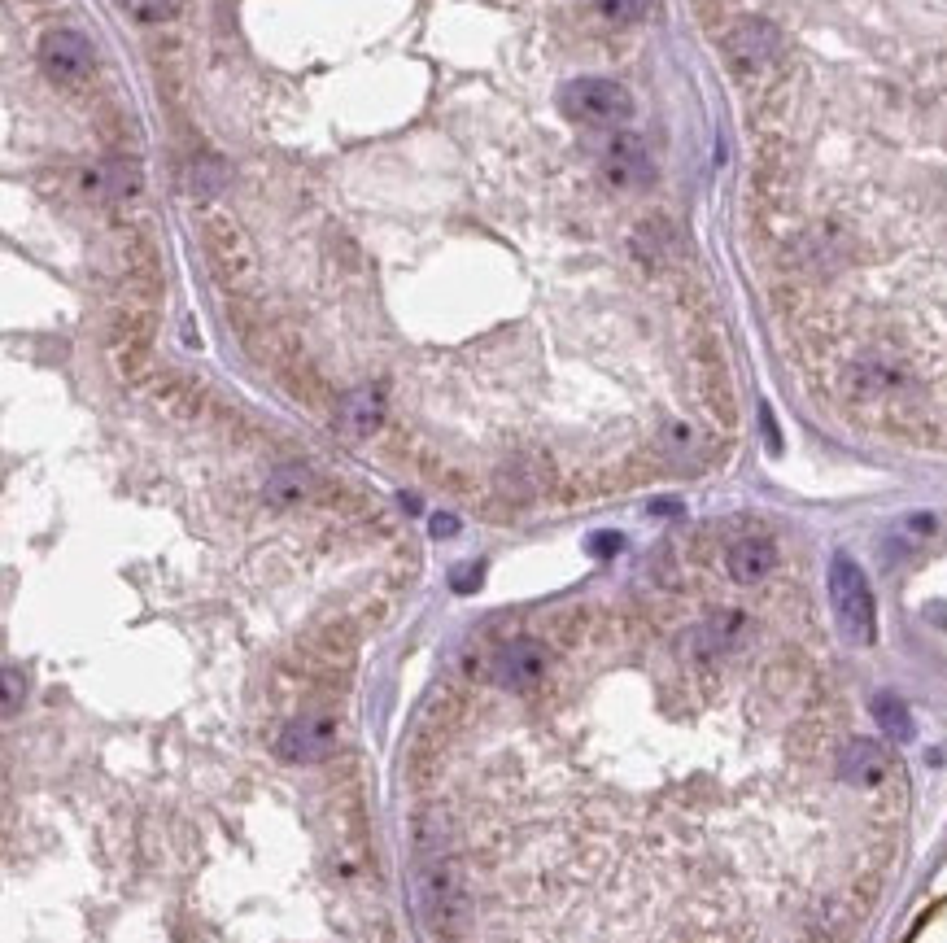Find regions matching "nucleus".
<instances>
[{"mask_svg": "<svg viewBox=\"0 0 947 943\" xmlns=\"http://www.w3.org/2000/svg\"><path fill=\"white\" fill-rule=\"evenodd\" d=\"M40 62H44V70H49L53 79L75 83V79L88 75V66H92V44L83 40L79 31L57 27V31H49L40 40Z\"/></svg>", "mask_w": 947, "mask_h": 943, "instance_id": "20e7f679", "label": "nucleus"}, {"mask_svg": "<svg viewBox=\"0 0 947 943\" xmlns=\"http://www.w3.org/2000/svg\"><path fill=\"white\" fill-rule=\"evenodd\" d=\"M306 494H310V472L302 468V463H284V468H275L267 476V503L271 507H293V503H302Z\"/></svg>", "mask_w": 947, "mask_h": 943, "instance_id": "6e6552de", "label": "nucleus"}, {"mask_svg": "<svg viewBox=\"0 0 947 943\" xmlns=\"http://www.w3.org/2000/svg\"><path fill=\"white\" fill-rule=\"evenodd\" d=\"M598 14L607 22H616V27H629V22H642L651 14V0H594Z\"/></svg>", "mask_w": 947, "mask_h": 943, "instance_id": "1a4fd4ad", "label": "nucleus"}, {"mask_svg": "<svg viewBox=\"0 0 947 943\" xmlns=\"http://www.w3.org/2000/svg\"><path fill=\"white\" fill-rule=\"evenodd\" d=\"M454 529H459V524H454V516H437V520H433V537H450Z\"/></svg>", "mask_w": 947, "mask_h": 943, "instance_id": "ddd939ff", "label": "nucleus"}, {"mask_svg": "<svg viewBox=\"0 0 947 943\" xmlns=\"http://www.w3.org/2000/svg\"><path fill=\"white\" fill-rule=\"evenodd\" d=\"M777 568V546L773 537H738L734 546L725 551V572L734 586H760L764 577Z\"/></svg>", "mask_w": 947, "mask_h": 943, "instance_id": "39448f33", "label": "nucleus"}, {"mask_svg": "<svg viewBox=\"0 0 947 943\" xmlns=\"http://www.w3.org/2000/svg\"><path fill=\"white\" fill-rule=\"evenodd\" d=\"M590 546H594V555H616L620 546H625V537H620V533H598Z\"/></svg>", "mask_w": 947, "mask_h": 943, "instance_id": "9b49d317", "label": "nucleus"}, {"mask_svg": "<svg viewBox=\"0 0 947 943\" xmlns=\"http://www.w3.org/2000/svg\"><path fill=\"white\" fill-rule=\"evenodd\" d=\"M603 171L616 188L651 184L655 166H651V153H646V140L638 136V131H611L607 145H603Z\"/></svg>", "mask_w": 947, "mask_h": 943, "instance_id": "7ed1b4c3", "label": "nucleus"}, {"mask_svg": "<svg viewBox=\"0 0 947 943\" xmlns=\"http://www.w3.org/2000/svg\"><path fill=\"white\" fill-rule=\"evenodd\" d=\"M136 184L140 179H136V166L131 162H101V166H92V171L83 175V188H88L92 197H101V201L127 197Z\"/></svg>", "mask_w": 947, "mask_h": 943, "instance_id": "423d86ee", "label": "nucleus"}, {"mask_svg": "<svg viewBox=\"0 0 947 943\" xmlns=\"http://www.w3.org/2000/svg\"><path fill=\"white\" fill-rule=\"evenodd\" d=\"M869 712H873L878 730H882L886 738H891V743H913V738H917L913 712H908V703H904V699H895V695H873Z\"/></svg>", "mask_w": 947, "mask_h": 943, "instance_id": "0eeeda50", "label": "nucleus"}, {"mask_svg": "<svg viewBox=\"0 0 947 943\" xmlns=\"http://www.w3.org/2000/svg\"><path fill=\"white\" fill-rule=\"evenodd\" d=\"M123 9L136 22H166V18H175L179 0H123Z\"/></svg>", "mask_w": 947, "mask_h": 943, "instance_id": "9d476101", "label": "nucleus"}, {"mask_svg": "<svg viewBox=\"0 0 947 943\" xmlns=\"http://www.w3.org/2000/svg\"><path fill=\"white\" fill-rule=\"evenodd\" d=\"M825 586H830V607H834V620H838V634H843L847 642H856V647H869V642L878 638V603H873L869 577L860 572V564L847 551H838L830 559V577H825Z\"/></svg>", "mask_w": 947, "mask_h": 943, "instance_id": "f257e3e1", "label": "nucleus"}, {"mask_svg": "<svg viewBox=\"0 0 947 943\" xmlns=\"http://www.w3.org/2000/svg\"><path fill=\"white\" fill-rule=\"evenodd\" d=\"M563 110H568L572 123H585V127H620L633 114V97L616 79L585 75L563 88Z\"/></svg>", "mask_w": 947, "mask_h": 943, "instance_id": "f03ea898", "label": "nucleus"}, {"mask_svg": "<svg viewBox=\"0 0 947 943\" xmlns=\"http://www.w3.org/2000/svg\"><path fill=\"white\" fill-rule=\"evenodd\" d=\"M454 581H459V590H472L476 581H481V568H463V572H454Z\"/></svg>", "mask_w": 947, "mask_h": 943, "instance_id": "f8f14e48", "label": "nucleus"}]
</instances>
